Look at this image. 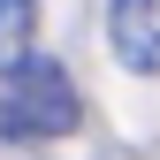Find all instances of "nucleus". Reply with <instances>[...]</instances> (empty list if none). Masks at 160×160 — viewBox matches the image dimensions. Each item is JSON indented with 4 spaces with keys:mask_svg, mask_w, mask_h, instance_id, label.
<instances>
[{
    "mask_svg": "<svg viewBox=\"0 0 160 160\" xmlns=\"http://www.w3.org/2000/svg\"><path fill=\"white\" fill-rule=\"evenodd\" d=\"M84 122V92H76V76L61 61H31L8 76V92H0V137H15V145H53V137H69Z\"/></svg>",
    "mask_w": 160,
    "mask_h": 160,
    "instance_id": "obj_1",
    "label": "nucleus"
},
{
    "mask_svg": "<svg viewBox=\"0 0 160 160\" xmlns=\"http://www.w3.org/2000/svg\"><path fill=\"white\" fill-rule=\"evenodd\" d=\"M107 46L130 76H160V0H107Z\"/></svg>",
    "mask_w": 160,
    "mask_h": 160,
    "instance_id": "obj_2",
    "label": "nucleus"
},
{
    "mask_svg": "<svg viewBox=\"0 0 160 160\" xmlns=\"http://www.w3.org/2000/svg\"><path fill=\"white\" fill-rule=\"evenodd\" d=\"M38 53V0H0V76Z\"/></svg>",
    "mask_w": 160,
    "mask_h": 160,
    "instance_id": "obj_3",
    "label": "nucleus"
}]
</instances>
